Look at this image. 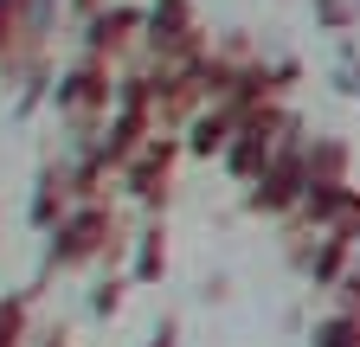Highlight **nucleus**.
<instances>
[{
    "label": "nucleus",
    "instance_id": "f257e3e1",
    "mask_svg": "<svg viewBox=\"0 0 360 347\" xmlns=\"http://www.w3.org/2000/svg\"><path fill=\"white\" fill-rule=\"evenodd\" d=\"M322 347H360V322H354V315L328 322V328H322Z\"/></svg>",
    "mask_w": 360,
    "mask_h": 347
}]
</instances>
